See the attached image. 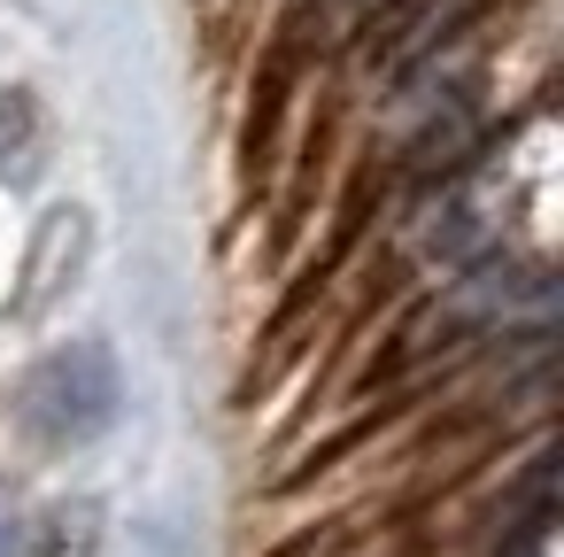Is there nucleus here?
<instances>
[{
    "mask_svg": "<svg viewBox=\"0 0 564 557\" xmlns=\"http://www.w3.org/2000/svg\"><path fill=\"white\" fill-rule=\"evenodd\" d=\"M32 156H40V125L24 94H0V179H32Z\"/></svg>",
    "mask_w": 564,
    "mask_h": 557,
    "instance_id": "2",
    "label": "nucleus"
},
{
    "mask_svg": "<svg viewBox=\"0 0 564 557\" xmlns=\"http://www.w3.org/2000/svg\"><path fill=\"white\" fill-rule=\"evenodd\" d=\"M86 549H94V511L78 518V534H70V511H63V518L47 526V542H40L32 557H86Z\"/></svg>",
    "mask_w": 564,
    "mask_h": 557,
    "instance_id": "3",
    "label": "nucleus"
},
{
    "mask_svg": "<svg viewBox=\"0 0 564 557\" xmlns=\"http://www.w3.org/2000/svg\"><path fill=\"white\" fill-rule=\"evenodd\" d=\"M0 557H24V518L0 503Z\"/></svg>",
    "mask_w": 564,
    "mask_h": 557,
    "instance_id": "4",
    "label": "nucleus"
},
{
    "mask_svg": "<svg viewBox=\"0 0 564 557\" xmlns=\"http://www.w3.org/2000/svg\"><path fill=\"white\" fill-rule=\"evenodd\" d=\"M124 410V379H117V356L101 341H63L47 349L24 387H17V418L40 449H78L94 433H109Z\"/></svg>",
    "mask_w": 564,
    "mask_h": 557,
    "instance_id": "1",
    "label": "nucleus"
}]
</instances>
